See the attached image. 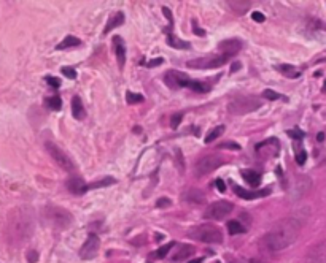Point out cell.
<instances>
[{"label": "cell", "instance_id": "1", "mask_svg": "<svg viewBox=\"0 0 326 263\" xmlns=\"http://www.w3.org/2000/svg\"><path fill=\"white\" fill-rule=\"evenodd\" d=\"M301 229H303V224L296 217H287L283 221L277 222L264 235L261 244L269 252H280L290 248L291 244H295V241L301 235Z\"/></svg>", "mask_w": 326, "mask_h": 263}, {"label": "cell", "instance_id": "2", "mask_svg": "<svg viewBox=\"0 0 326 263\" xmlns=\"http://www.w3.org/2000/svg\"><path fill=\"white\" fill-rule=\"evenodd\" d=\"M33 214L30 211V208L27 206H19L13 209L8 216V238L13 243H24L25 240H29L33 233Z\"/></svg>", "mask_w": 326, "mask_h": 263}, {"label": "cell", "instance_id": "3", "mask_svg": "<svg viewBox=\"0 0 326 263\" xmlns=\"http://www.w3.org/2000/svg\"><path fill=\"white\" fill-rule=\"evenodd\" d=\"M43 217L45 222H48L56 230H65L73 221V216L67 209L56 205H46L43 208Z\"/></svg>", "mask_w": 326, "mask_h": 263}, {"label": "cell", "instance_id": "4", "mask_svg": "<svg viewBox=\"0 0 326 263\" xmlns=\"http://www.w3.org/2000/svg\"><path fill=\"white\" fill-rule=\"evenodd\" d=\"M191 238L202 241L205 244H221L223 241V233L218 227L212 225V224H204L201 227H197L190 233Z\"/></svg>", "mask_w": 326, "mask_h": 263}, {"label": "cell", "instance_id": "5", "mask_svg": "<svg viewBox=\"0 0 326 263\" xmlns=\"http://www.w3.org/2000/svg\"><path fill=\"white\" fill-rule=\"evenodd\" d=\"M226 162H228L226 157H223L220 154H209L196 162V174L197 176H205V174L218 170Z\"/></svg>", "mask_w": 326, "mask_h": 263}, {"label": "cell", "instance_id": "6", "mask_svg": "<svg viewBox=\"0 0 326 263\" xmlns=\"http://www.w3.org/2000/svg\"><path fill=\"white\" fill-rule=\"evenodd\" d=\"M233 209H234V205L231 203V201L220 200L207 206V209L204 211V217L210 219V221H221V219H225L226 216L233 213Z\"/></svg>", "mask_w": 326, "mask_h": 263}, {"label": "cell", "instance_id": "7", "mask_svg": "<svg viewBox=\"0 0 326 263\" xmlns=\"http://www.w3.org/2000/svg\"><path fill=\"white\" fill-rule=\"evenodd\" d=\"M45 147H46V152H48L51 157H53V160H54L59 166H61L62 170H65V171H73L75 165H73L72 159H70V157H68L57 144H54L53 141H46V143H45Z\"/></svg>", "mask_w": 326, "mask_h": 263}, {"label": "cell", "instance_id": "8", "mask_svg": "<svg viewBox=\"0 0 326 263\" xmlns=\"http://www.w3.org/2000/svg\"><path fill=\"white\" fill-rule=\"evenodd\" d=\"M228 62L226 56H209V57H199L188 60L186 65L190 68H199V70H209V68H218Z\"/></svg>", "mask_w": 326, "mask_h": 263}, {"label": "cell", "instance_id": "9", "mask_svg": "<svg viewBox=\"0 0 326 263\" xmlns=\"http://www.w3.org/2000/svg\"><path fill=\"white\" fill-rule=\"evenodd\" d=\"M99 246H100V241L99 238L94 233H91L88 236V240L84 241V244L80 249V257L83 260H92L94 257L97 256V251H99Z\"/></svg>", "mask_w": 326, "mask_h": 263}, {"label": "cell", "instance_id": "10", "mask_svg": "<svg viewBox=\"0 0 326 263\" xmlns=\"http://www.w3.org/2000/svg\"><path fill=\"white\" fill-rule=\"evenodd\" d=\"M252 103H258V100L255 99H247V97H242V99H237L236 102H233L229 105V111L231 113H236V115H244V113H248V111H253L260 107V105H252Z\"/></svg>", "mask_w": 326, "mask_h": 263}, {"label": "cell", "instance_id": "11", "mask_svg": "<svg viewBox=\"0 0 326 263\" xmlns=\"http://www.w3.org/2000/svg\"><path fill=\"white\" fill-rule=\"evenodd\" d=\"M242 48H244V43L239 38H231V40H225V41L218 43V49L223 51V56H226V57L237 54Z\"/></svg>", "mask_w": 326, "mask_h": 263}, {"label": "cell", "instance_id": "12", "mask_svg": "<svg viewBox=\"0 0 326 263\" xmlns=\"http://www.w3.org/2000/svg\"><path fill=\"white\" fill-rule=\"evenodd\" d=\"M307 263H326V248L325 243L315 244L311 251L307 252Z\"/></svg>", "mask_w": 326, "mask_h": 263}, {"label": "cell", "instance_id": "13", "mask_svg": "<svg viewBox=\"0 0 326 263\" xmlns=\"http://www.w3.org/2000/svg\"><path fill=\"white\" fill-rule=\"evenodd\" d=\"M234 192L244 200H255V198H261V197H268L271 194V189H263V190H255V192H250V190H245L244 187L240 186H236L234 187Z\"/></svg>", "mask_w": 326, "mask_h": 263}, {"label": "cell", "instance_id": "14", "mask_svg": "<svg viewBox=\"0 0 326 263\" xmlns=\"http://www.w3.org/2000/svg\"><path fill=\"white\" fill-rule=\"evenodd\" d=\"M113 46H115V51H116L118 65L123 68L124 64H126V45H124V41L121 40V37H113Z\"/></svg>", "mask_w": 326, "mask_h": 263}, {"label": "cell", "instance_id": "15", "mask_svg": "<svg viewBox=\"0 0 326 263\" xmlns=\"http://www.w3.org/2000/svg\"><path fill=\"white\" fill-rule=\"evenodd\" d=\"M84 187H86V184H84V181L80 176H72L70 179L67 181V189L75 195L84 194V192H86V190H84Z\"/></svg>", "mask_w": 326, "mask_h": 263}, {"label": "cell", "instance_id": "16", "mask_svg": "<svg viewBox=\"0 0 326 263\" xmlns=\"http://www.w3.org/2000/svg\"><path fill=\"white\" fill-rule=\"evenodd\" d=\"M124 21H126V16H124L123 11H116L115 14H111V17L108 19V22H107V25H105V29H104V33H108L110 30H113V29L119 27L121 24H124Z\"/></svg>", "mask_w": 326, "mask_h": 263}, {"label": "cell", "instance_id": "17", "mask_svg": "<svg viewBox=\"0 0 326 263\" xmlns=\"http://www.w3.org/2000/svg\"><path fill=\"white\" fill-rule=\"evenodd\" d=\"M242 178L245 179L247 184H250V187H258L261 184V174L255 170H242L240 171Z\"/></svg>", "mask_w": 326, "mask_h": 263}, {"label": "cell", "instance_id": "18", "mask_svg": "<svg viewBox=\"0 0 326 263\" xmlns=\"http://www.w3.org/2000/svg\"><path fill=\"white\" fill-rule=\"evenodd\" d=\"M72 116L78 121L84 119V116H86V111H84V107H83L81 99L78 97V95H75V97L72 99Z\"/></svg>", "mask_w": 326, "mask_h": 263}, {"label": "cell", "instance_id": "19", "mask_svg": "<svg viewBox=\"0 0 326 263\" xmlns=\"http://www.w3.org/2000/svg\"><path fill=\"white\" fill-rule=\"evenodd\" d=\"M183 198L188 201V203H193V205L205 203V195L197 189H191L190 192H186V194L183 195Z\"/></svg>", "mask_w": 326, "mask_h": 263}, {"label": "cell", "instance_id": "20", "mask_svg": "<svg viewBox=\"0 0 326 263\" xmlns=\"http://www.w3.org/2000/svg\"><path fill=\"white\" fill-rule=\"evenodd\" d=\"M194 251H196V249H194L193 246H190V244H183V246H180L178 252H175V256L172 257V260H174V262H182V260H185L186 257L193 256Z\"/></svg>", "mask_w": 326, "mask_h": 263}, {"label": "cell", "instance_id": "21", "mask_svg": "<svg viewBox=\"0 0 326 263\" xmlns=\"http://www.w3.org/2000/svg\"><path fill=\"white\" fill-rule=\"evenodd\" d=\"M81 45V40L80 38H76V37H72V35H68V37H65L59 45L56 46V49H67V48H73V46H80Z\"/></svg>", "mask_w": 326, "mask_h": 263}, {"label": "cell", "instance_id": "22", "mask_svg": "<svg viewBox=\"0 0 326 263\" xmlns=\"http://www.w3.org/2000/svg\"><path fill=\"white\" fill-rule=\"evenodd\" d=\"M116 182V179L115 178H111V176H108V178H102L100 181H96V182H91V184H88L86 187H84V190H89V189H99V187H107V186H110V184H115Z\"/></svg>", "mask_w": 326, "mask_h": 263}, {"label": "cell", "instance_id": "23", "mask_svg": "<svg viewBox=\"0 0 326 263\" xmlns=\"http://www.w3.org/2000/svg\"><path fill=\"white\" fill-rule=\"evenodd\" d=\"M167 45L172 46V48H177V49H186V48H190V43L180 40V38L174 37V35H169V37H167Z\"/></svg>", "mask_w": 326, "mask_h": 263}, {"label": "cell", "instance_id": "24", "mask_svg": "<svg viewBox=\"0 0 326 263\" xmlns=\"http://www.w3.org/2000/svg\"><path fill=\"white\" fill-rule=\"evenodd\" d=\"M225 126H218V127H215V129H212V132L210 133L205 136V143L207 144H210L212 141H215L217 138H220L221 135H223V132H225Z\"/></svg>", "mask_w": 326, "mask_h": 263}, {"label": "cell", "instance_id": "25", "mask_svg": "<svg viewBox=\"0 0 326 263\" xmlns=\"http://www.w3.org/2000/svg\"><path fill=\"white\" fill-rule=\"evenodd\" d=\"M228 232H229V235H240V233H245V227L237 221H229L228 222Z\"/></svg>", "mask_w": 326, "mask_h": 263}, {"label": "cell", "instance_id": "26", "mask_svg": "<svg viewBox=\"0 0 326 263\" xmlns=\"http://www.w3.org/2000/svg\"><path fill=\"white\" fill-rule=\"evenodd\" d=\"M283 75H287L288 78H298L299 76V72L293 67V65H279L277 67Z\"/></svg>", "mask_w": 326, "mask_h": 263}, {"label": "cell", "instance_id": "27", "mask_svg": "<svg viewBox=\"0 0 326 263\" xmlns=\"http://www.w3.org/2000/svg\"><path fill=\"white\" fill-rule=\"evenodd\" d=\"M175 246V243L172 241V243H167V244H164V246H161L158 251H156V254H154V256H156L158 259H164L167 254L170 252V249H172Z\"/></svg>", "mask_w": 326, "mask_h": 263}, {"label": "cell", "instance_id": "28", "mask_svg": "<svg viewBox=\"0 0 326 263\" xmlns=\"http://www.w3.org/2000/svg\"><path fill=\"white\" fill-rule=\"evenodd\" d=\"M46 105H48L51 110L57 111V110L62 108V100H61V97H59V95H54V97H51V99L46 100Z\"/></svg>", "mask_w": 326, "mask_h": 263}, {"label": "cell", "instance_id": "29", "mask_svg": "<svg viewBox=\"0 0 326 263\" xmlns=\"http://www.w3.org/2000/svg\"><path fill=\"white\" fill-rule=\"evenodd\" d=\"M126 102L129 103V105L140 103V102H143V95H140V94H134V92H127V94H126Z\"/></svg>", "mask_w": 326, "mask_h": 263}, {"label": "cell", "instance_id": "30", "mask_svg": "<svg viewBox=\"0 0 326 263\" xmlns=\"http://www.w3.org/2000/svg\"><path fill=\"white\" fill-rule=\"evenodd\" d=\"M250 5H252V2H244V3H239V2L234 3V2H231V6H233L239 14L245 13V11H247V8H250Z\"/></svg>", "mask_w": 326, "mask_h": 263}, {"label": "cell", "instance_id": "31", "mask_svg": "<svg viewBox=\"0 0 326 263\" xmlns=\"http://www.w3.org/2000/svg\"><path fill=\"white\" fill-rule=\"evenodd\" d=\"M287 133H288V136L295 138V139H303V138H304V135H306L301 129H293V130H288Z\"/></svg>", "mask_w": 326, "mask_h": 263}, {"label": "cell", "instance_id": "32", "mask_svg": "<svg viewBox=\"0 0 326 263\" xmlns=\"http://www.w3.org/2000/svg\"><path fill=\"white\" fill-rule=\"evenodd\" d=\"M62 75L65 78H68V80H75V78H76V70L70 68V67H64L62 68Z\"/></svg>", "mask_w": 326, "mask_h": 263}, {"label": "cell", "instance_id": "33", "mask_svg": "<svg viewBox=\"0 0 326 263\" xmlns=\"http://www.w3.org/2000/svg\"><path fill=\"white\" fill-rule=\"evenodd\" d=\"M263 97H264V99H268V100H277V99H280V95H279L276 91L266 89V91L263 92Z\"/></svg>", "mask_w": 326, "mask_h": 263}, {"label": "cell", "instance_id": "34", "mask_svg": "<svg viewBox=\"0 0 326 263\" xmlns=\"http://www.w3.org/2000/svg\"><path fill=\"white\" fill-rule=\"evenodd\" d=\"M218 147H220V149H234V151H239V149H240V146H239L237 143H234V141H226V143H221Z\"/></svg>", "mask_w": 326, "mask_h": 263}, {"label": "cell", "instance_id": "35", "mask_svg": "<svg viewBox=\"0 0 326 263\" xmlns=\"http://www.w3.org/2000/svg\"><path fill=\"white\" fill-rule=\"evenodd\" d=\"M45 80H46V83H48L51 87H54V89H57V87L61 86V81H59V78H54V76H46Z\"/></svg>", "mask_w": 326, "mask_h": 263}, {"label": "cell", "instance_id": "36", "mask_svg": "<svg viewBox=\"0 0 326 263\" xmlns=\"http://www.w3.org/2000/svg\"><path fill=\"white\" fill-rule=\"evenodd\" d=\"M306 159H307V154H306L304 149H301V151L296 154V162H298V165H304V163H306Z\"/></svg>", "mask_w": 326, "mask_h": 263}, {"label": "cell", "instance_id": "37", "mask_svg": "<svg viewBox=\"0 0 326 263\" xmlns=\"http://www.w3.org/2000/svg\"><path fill=\"white\" fill-rule=\"evenodd\" d=\"M252 19L256 21V22H264L266 21V16L261 11H253L252 13Z\"/></svg>", "mask_w": 326, "mask_h": 263}, {"label": "cell", "instance_id": "38", "mask_svg": "<svg viewBox=\"0 0 326 263\" xmlns=\"http://www.w3.org/2000/svg\"><path fill=\"white\" fill-rule=\"evenodd\" d=\"M170 203H172V201H170L169 198H159V200L156 201V206H158V208H167Z\"/></svg>", "mask_w": 326, "mask_h": 263}, {"label": "cell", "instance_id": "39", "mask_svg": "<svg viewBox=\"0 0 326 263\" xmlns=\"http://www.w3.org/2000/svg\"><path fill=\"white\" fill-rule=\"evenodd\" d=\"M182 118H183V116L180 115V113H178V115H174V116H172V127H174V129H178L180 122H182Z\"/></svg>", "mask_w": 326, "mask_h": 263}, {"label": "cell", "instance_id": "40", "mask_svg": "<svg viewBox=\"0 0 326 263\" xmlns=\"http://www.w3.org/2000/svg\"><path fill=\"white\" fill-rule=\"evenodd\" d=\"M162 62H164V59H162V57H158V59H153V60H150L147 67H158V65H161Z\"/></svg>", "mask_w": 326, "mask_h": 263}, {"label": "cell", "instance_id": "41", "mask_svg": "<svg viewBox=\"0 0 326 263\" xmlns=\"http://www.w3.org/2000/svg\"><path fill=\"white\" fill-rule=\"evenodd\" d=\"M38 260V254L35 251H30L29 252V263H35Z\"/></svg>", "mask_w": 326, "mask_h": 263}, {"label": "cell", "instance_id": "42", "mask_svg": "<svg viewBox=\"0 0 326 263\" xmlns=\"http://www.w3.org/2000/svg\"><path fill=\"white\" fill-rule=\"evenodd\" d=\"M217 189L220 190V192H226V184L223 182V179H217Z\"/></svg>", "mask_w": 326, "mask_h": 263}, {"label": "cell", "instance_id": "43", "mask_svg": "<svg viewBox=\"0 0 326 263\" xmlns=\"http://www.w3.org/2000/svg\"><path fill=\"white\" fill-rule=\"evenodd\" d=\"M162 11H164V14H166L167 19H169L170 22H172V14H170V10H169V8H167V6H164V8H162Z\"/></svg>", "mask_w": 326, "mask_h": 263}, {"label": "cell", "instance_id": "44", "mask_svg": "<svg viewBox=\"0 0 326 263\" xmlns=\"http://www.w3.org/2000/svg\"><path fill=\"white\" fill-rule=\"evenodd\" d=\"M193 25H194V33H196V35H205V32H204L202 29H197L196 21H193Z\"/></svg>", "mask_w": 326, "mask_h": 263}, {"label": "cell", "instance_id": "45", "mask_svg": "<svg viewBox=\"0 0 326 263\" xmlns=\"http://www.w3.org/2000/svg\"><path fill=\"white\" fill-rule=\"evenodd\" d=\"M240 68V64L239 62H236V64H233V68H231V73H234L236 70H239Z\"/></svg>", "mask_w": 326, "mask_h": 263}, {"label": "cell", "instance_id": "46", "mask_svg": "<svg viewBox=\"0 0 326 263\" xmlns=\"http://www.w3.org/2000/svg\"><path fill=\"white\" fill-rule=\"evenodd\" d=\"M317 139H319L320 143H323V139H325V133H323V132H320V133L317 135Z\"/></svg>", "mask_w": 326, "mask_h": 263}, {"label": "cell", "instance_id": "47", "mask_svg": "<svg viewBox=\"0 0 326 263\" xmlns=\"http://www.w3.org/2000/svg\"><path fill=\"white\" fill-rule=\"evenodd\" d=\"M202 262H204V259L201 257V259H194V260H190L188 263H202Z\"/></svg>", "mask_w": 326, "mask_h": 263}, {"label": "cell", "instance_id": "48", "mask_svg": "<svg viewBox=\"0 0 326 263\" xmlns=\"http://www.w3.org/2000/svg\"><path fill=\"white\" fill-rule=\"evenodd\" d=\"M250 263H266V262H263L261 259H252Z\"/></svg>", "mask_w": 326, "mask_h": 263}, {"label": "cell", "instance_id": "49", "mask_svg": "<svg viewBox=\"0 0 326 263\" xmlns=\"http://www.w3.org/2000/svg\"><path fill=\"white\" fill-rule=\"evenodd\" d=\"M229 263H242V262H239V260H231Z\"/></svg>", "mask_w": 326, "mask_h": 263}, {"label": "cell", "instance_id": "50", "mask_svg": "<svg viewBox=\"0 0 326 263\" xmlns=\"http://www.w3.org/2000/svg\"><path fill=\"white\" fill-rule=\"evenodd\" d=\"M215 263H220V262H215Z\"/></svg>", "mask_w": 326, "mask_h": 263}]
</instances>
